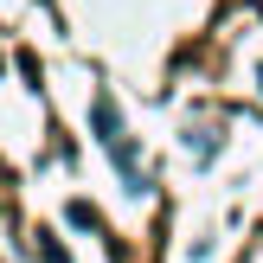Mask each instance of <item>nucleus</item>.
<instances>
[{
	"label": "nucleus",
	"mask_w": 263,
	"mask_h": 263,
	"mask_svg": "<svg viewBox=\"0 0 263 263\" xmlns=\"http://www.w3.org/2000/svg\"><path fill=\"white\" fill-rule=\"evenodd\" d=\"M0 77H7V51H0Z\"/></svg>",
	"instance_id": "20e7f679"
},
{
	"label": "nucleus",
	"mask_w": 263,
	"mask_h": 263,
	"mask_svg": "<svg viewBox=\"0 0 263 263\" xmlns=\"http://www.w3.org/2000/svg\"><path fill=\"white\" fill-rule=\"evenodd\" d=\"M186 148H193V154H199V161H212V154H218V135H205V128H199V141H193V135H186Z\"/></svg>",
	"instance_id": "f03ea898"
},
{
	"label": "nucleus",
	"mask_w": 263,
	"mask_h": 263,
	"mask_svg": "<svg viewBox=\"0 0 263 263\" xmlns=\"http://www.w3.org/2000/svg\"><path fill=\"white\" fill-rule=\"evenodd\" d=\"M90 128H97V141H103V148H116V141H122V116H116V103H109V97H97V103H90Z\"/></svg>",
	"instance_id": "f257e3e1"
},
{
	"label": "nucleus",
	"mask_w": 263,
	"mask_h": 263,
	"mask_svg": "<svg viewBox=\"0 0 263 263\" xmlns=\"http://www.w3.org/2000/svg\"><path fill=\"white\" fill-rule=\"evenodd\" d=\"M71 225H84V231H97V212H90L84 199H71Z\"/></svg>",
	"instance_id": "7ed1b4c3"
},
{
	"label": "nucleus",
	"mask_w": 263,
	"mask_h": 263,
	"mask_svg": "<svg viewBox=\"0 0 263 263\" xmlns=\"http://www.w3.org/2000/svg\"><path fill=\"white\" fill-rule=\"evenodd\" d=\"M257 84H263V64H257Z\"/></svg>",
	"instance_id": "39448f33"
}]
</instances>
